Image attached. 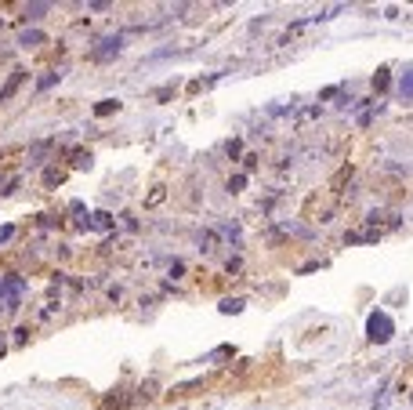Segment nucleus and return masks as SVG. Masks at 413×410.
I'll list each match as a JSON object with an SVG mask.
<instances>
[{
    "label": "nucleus",
    "mask_w": 413,
    "mask_h": 410,
    "mask_svg": "<svg viewBox=\"0 0 413 410\" xmlns=\"http://www.w3.org/2000/svg\"><path fill=\"white\" fill-rule=\"evenodd\" d=\"M113 113H120V102L116 99H102L98 106H94V116H113Z\"/></svg>",
    "instance_id": "obj_6"
},
{
    "label": "nucleus",
    "mask_w": 413,
    "mask_h": 410,
    "mask_svg": "<svg viewBox=\"0 0 413 410\" xmlns=\"http://www.w3.org/2000/svg\"><path fill=\"white\" fill-rule=\"evenodd\" d=\"M69 160H73V167H91V153L87 149H73Z\"/></svg>",
    "instance_id": "obj_10"
},
{
    "label": "nucleus",
    "mask_w": 413,
    "mask_h": 410,
    "mask_svg": "<svg viewBox=\"0 0 413 410\" xmlns=\"http://www.w3.org/2000/svg\"><path fill=\"white\" fill-rule=\"evenodd\" d=\"M18 44L22 48H40L44 44V33H40V29H26V33L18 37Z\"/></svg>",
    "instance_id": "obj_5"
},
{
    "label": "nucleus",
    "mask_w": 413,
    "mask_h": 410,
    "mask_svg": "<svg viewBox=\"0 0 413 410\" xmlns=\"http://www.w3.org/2000/svg\"><path fill=\"white\" fill-rule=\"evenodd\" d=\"M243 309V298H225L221 301V312H239Z\"/></svg>",
    "instance_id": "obj_13"
},
{
    "label": "nucleus",
    "mask_w": 413,
    "mask_h": 410,
    "mask_svg": "<svg viewBox=\"0 0 413 410\" xmlns=\"http://www.w3.org/2000/svg\"><path fill=\"white\" fill-rule=\"evenodd\" d=\"M373 87H377V91H385V87H388V70H377V77H373Z\"/></svg>",
    "instance_id": "obj_14"
},
{
    "label": "nucleus",
    "mask_w": 413,
    "mask_h": 410,
    "mask_svg": "<svg viewBox=\"0 0 413 410\" xmlns=\"http://www.w3.org/2000/svg\"><path fill=\"white\" fill-rule=\"evenodd\" d=\"M51 142H37L33 149H29V164H44V156H47Z\"/></svg>",
    "instance_id": "obj_8"
},
{
    "label": "nucleus",
    "mask_w": 413,
    "mask_h": 410,
    "mask_svg": "<svg viewBox=\"0 0 413 410\" xmlns=\"http://www.w3.org/2000/svg\"><path fill=\"white\" fill-rule=\"evenodd\" d=\"M402 94H413V77H402Z\"/></svg>",
    "instance_id": "obj_17"
},
{
    "label": "nucleus",
    "mask_w": 413,
    "mask_h": 410,
    "mask_svg": "<svg viewBox=\"0 0 413 410\" xmlns=\"http://www.w3.org/2000/svg\"><path fill=\"white\" fill-rule=\"evenodd\" d=\"M26 77H29L26 70H15V73L8 77V84L0 87V106H4V102H11V99H15V91H18V87L26 84Z\"/></svg>",
    "instance_id": "obj_3"
},
{
    "label": "nucleus",
    "mask_w": 413,
    "mask_h": 410,
    "mask_svg": "<svg viewBox=\"0 0 413 410\" xmlns=\"http://www.w3.org/2000/svg\"><path fill=\"white\" fill-rule=\"evenodd\" d=\"M120 51H123V37L116 33V37H102L98 44H94V48H91V58H94V62H109V58H116Z\"/></svg>",
    "instance_id": "obj_2"
},
{
    "label": "nucleus",
    "mask_w": 413,
    "mask_h": 410,
    "mask_svg": "<svg viewBox=\"0 0 413 410\" xmlns=\"http://www.w3.org/2000/svg\"><path fill=\"white\" fill-rule=\"evenodd\" d=\"M62 182H66V171H58V167L44 171V185H47V189H55V185H62Z\"/></svg>",
    "instance_id": "obj_9"
},
{
    "label": "nucleus",
    "mask_w": 413,
    "mask_h": 410,
    "mask_svg": "<svg viewBox=\"0 0 413 410\" xmlns=\"http://www.w3.org/2000/svg\"><path fill=\"white\" fill-rule=\"evenodd\" d=\"M15 236V226H4V229H0V243H8Z\"/></svg>",
    "instance_id": "obj_16"
},
{
    "label": "nucleus",
    "mask_w": 413,
    "mask_h": 410,
    "mask_svg": "<svg viewBox=\"0 0 413 410\" xmlns=\"http://www.w3.org/2000/svg\"><path fill=\"white\" fill-rule=\"evenodd\" d=\"M392 334H395V323H392L388 312H370V320H366V338H370L373 345H388Z\"/></svg>",
    "instance_id": "obj_1"
},
{
    "label": "nucleus",
    "mask_w": 413,
    "mask_h": 410,
    "mask_svg": "<svg viewBox=\"0 0 413 410\" xmlns=\"http://www.w3.org/2000/svg\"><path fill=\"white\" fill-rule=\"evenodd\" d=\"M47 11H51V4H26L22 18H26V22H40V18H44Z\"/></svg>",
    "instance_id": "obj_4"
},
{
    "label": "nucleus",
    "mask_w": 413,
    "mask_h": 410,
    "mask_svg": "<svg viewBox=\"0 0 413 410\" xmlns=\"http://www.w3.org/2000/svg\"><path fill=\"white\" fill-rule=\"evenodd\" d=\"M243 185H247V174H232L229 178V193H243Z\"/></svg>",
    "instance_id": "obj_12"
},
{
    "label": "nucleus",
    "mask_w": 413,
    "mask_h": 410,
    "mask_svg": "<svg viewBox=\"0 0 413 410\" xmlns=\"http://www.w3.org/2000/svg\"><path fill=\"white\" fill-rule=\"evenodd\" d=\"M171 94H174V84H167V87H160V91H156V99H160V102H164V99H171Z\"/></svg>",
    "instance_id": "obj_15"
},
{
    "label": "nucleus",
    "mask_w": 413,
    "mask_h": 410,
    "mask_svg": "<svg viewBox=\"0 0 413 410\" xmlns=\"http://www.w3.org/2000/svg\"><path fill=\"white\" fill-rule=\"evenodd\" d=\"M58 80H62V73L55 70V73H47V77H40V80H37V91H47V87H55Z\"/></svg>",
    "instance_id": "obj_11"
},
{
    "label": "nucleus",
    "mask_w": 413,
    "mask_h": 410,
    "mask_svg": "<svg viewBox=\"0 0 413 410\" xmlns=\"http://www.w3.org/2000/svg\"><path fill=\"white\" fill-rule=\"evenodd\" d=\"M113 226H116V222H113L109 214H102V211L91 214V222H87V229H113Z\"/></svg>",
    "instance_id": "obj_7"
}]
</instances>
